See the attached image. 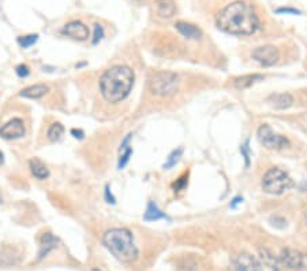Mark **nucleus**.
Listing matches in <instances>:
<instances>
[{
  "instance_id": "obj_1",
  "label": "nucleus",
  "mask_w": 307,
  "mask_h": 271,
  "mask_svg": "<svg viewBox=\"0 0 307 271\" xmlns=\"http://www.w3.org/2000/svg\"><path fill=\"white\" fill-rule=\"evenodd\" d=\"M216 25L228 34L251 36L260 29V18L249 3L236 0L219 12Z\"/></svg>"
},
{
  "instance_id": "obj_2",
  "label": "nucleus",
  "mask_w": 307,
  "mask_h": 271,
  "mask_svg": "<svg viewBox=\"0 0 307 271\" xmlns=\"http://www.w3.org/2000/svg\"><path fill=\"white\" fill-rule=\"evenodd\" d=\"M134 72L128 66H113L100 78V90L108 103H119L127 98L133 89Z\"/></svg>"
},
{
  "instance_id": "obj_3",
  "label": "nucleus",
  "mask_w": 307,
  "mask_h": 271,
  "mask_svg": "<svg viewBox=\"0 0 307 271\" xmlns=\"http://www.w3.org/2000/svg\"><path fill=\"white\" fill-rule=\"evenodd\" d=\"M102 244L118 260L131 262L138 256V248L134 242L131 232L124 228H115L105 232Z\"/></svg>"
},
{
  "instance_id": "obj_4",
  "label": "nucleus",
  "mask_w": 307,
  "mask_h": 271,
  "mask_svg": "<svg viewBox=\"0 0 307 271\" xmlns=\"http://www.w3.org/2000/svg\"><path fill=\"white\" fill-rule=\"evenodd\" d=\"M150 92L156 96L168 98L178 92L179 89V77L174 72L168 70H159L150 73L148 80Z\"/></svg>"
},
{
  "instance_id": "obj_5",
  "label": "nucleus",
  "mask_w": 307,
  "mask_h": 271,
  "mask_svg": "<svg viewBox=\"0 0 307 271\" xmlns=\"http://www.w3.org/2000/svg\"><path fill=\"white\" fill-rule=\"evenodd\" d=\"M294 186L291 177L277 167H272L262 178V189L269 194H282Z\"/></svg>"
},
{
  "instance_id": "obj_6",
  "label": "nucleus",
  "mask_w": 307,
  "mask_h": 271,
  "mask_svg": "<svg viewBox=\"0 0 307 271\" xmlns=\"http://www.w3.org/2000/svg\"><path fill=\"white\" fill-rule=\"evenodd\" d=\"M257 136H258L260 142L265 148H268V150H283V148H287V146H290L288 138L277 134L276 132L273 130L269 125H266V124L258 128Z\"/></svg>"
},
{
  "instance_id": "obj_7",
  "label": "nucleus",
  "mask_w": 307,
  "mask_h": 271,
  "mask_svg": "<svg viewBox=\"0 0 307 271\" xmlns=\"http://www.w3.org/2000/svg\"><path fill=\"white\" fill-rule=\"evenodd\" d=\"M280 266L292 271H307V255L299 250L287 248L280 256Z\"/></svg>"
},
{
  "instance_id": "obj_8",
  "label": "nucleus",
  "mask_w": 307,
  "mask_h": 271,
  "mask_svg": "<svg viewBox=\"0 0 307 271\" xmlns=\"http://www.w3.org/2000/svg\"><path fill=\"white\" fill-rule=\"evenodd\" d=\"M251 56L260 64L269 68V66H273L275 63H277L279 58H280V52L275 46H262V47H257L251 52Z\"/></svg>"
},
{
  "instance_id": "obj_9",
  "label": "nucleus",
  "mask_w": 307,
  "mask_h": 271,
  "mask_svg": "<svg viewBox=\"0 0 307 271\" xmlns=\"http://www.w3.org/2000/svg\"><path fill=\"white\" fill-rule=\"evenodd\" d=\"M232 271H262L260 262L250 254H239L232 258Z\"/></svg>"
},
{
  "instance_id": "obj_10",
  "label": "nucleus",
  "mask_w": 307,
  "mask_h": 271,
  "mask_svg": "<svg viewBox=\"0 0 307 271\" xmlns=\"http://www.w3.org/2000/svg\"><path fill=\"white\" fill-rule=\"evenodd\" d=\"M25 136V125L20 118H12L0 128V137L5 140H16Z\"/></svg>"
},
{
  "instance_id": "obj_11",
  "label": "nucleus",
  "mask_w": 307,
  "mask_h": 271,
  "mask_svg": "<svg viewBox=\"0 0 307 271\" xmlns=\"http://www.w3.org/2000/svg\"><path fill=\"white\" fill-rule=\"evenodd\" d=\"M61 33L64 36H68L74 38V40H78V42H85V40L89 38V34H90L89 33V28L79 21H72L70 24H67L66 26L63 28Z\"/></svg>"
},
{
  "instance_id": "obj_12",
  "label": "nucleus",
  "mask_w": 307,
  "mask_h": 271,
  "mask_svg": "<svg viewBox=\"0 0 307 271\" xmlns=\"http://www.w3.org/2000/svg\"><path fill=\"white\" fill-rule=\"evenodd\" d=\"M175 28L178 29L182 36H184L189 40H200L202 37V32L200 28H197L193 24H187V22L179 21L175 24Z\"/></svg>"
},
{
  "instance_id": "obj_13",
  "label": "nucleus",
  "mask_w": 307,
  "mask_h": 271,
  "mask_svg": "<svg viewBox=\"0 0 307 271\" xmlns=\"http://www.w3.org/2000/svg\"><path fill=\"white\" fill-rule=\"evenodd\" d=\"M154 11L160 18H172L176 12V7L172 0H156L154 2Z\"/></svg>"
},
{
  "instance_id": "obj_14",
  "label": "nucleus",
  "mask_w": 307,
  "mask_h": 271,
  "mask_svg": "<svg viewBox=\"0 0 307 271\" xmlns=\"http://www.w3.org/2000/svg\"><path fill=\"white\" fill-rule=\"evenodd\" d=\"M57 242L59 241H57L56 237L51 234V233H45V234L42 236L40 242V250H38V260L44 259L51 250H55L57 246Z\"/></svg>"
},
{
  "instance_id": "obj_15",
  "label": "nucleus",
  "mask_w": 307,
  "mask_h": 271,
  "mask_svg": "<svg viewBox=\"0 0 307 271\" xmlns=\"http://www.w3.org/2000/svg\"><path fill=\"white\" fill-rule=\"evenodd\" d=\"M268 102L276 110H287L294 103V98L290 94H275L269 96Z\"/></svg>"
},
{
  "instance_id": "obj_16",
  "label": "nucleus",
  "mask_w": 307,
  "mask_h": 271,
  "mask_svg": "<svg viewBox=\"0 0 307 271\" xmlns=\"http://www.w3.org/2000/svg\"><path fill=\"white\" fill-rule=\"evenodd\" d=\"M160 219L169 220L168 215L164 214L163 211L157 207V204L154 203V202H149L146 212L143 215V220H146V222H156V220H160Z\"/></svg>"
},
{
  "instance_id": "obj_17",
  "label": "nucleus",
  "mask_w": 307,
  "mask_h": 271,
  "mask_svg": "<svg viewBox=\"0 0 307 271\" xmlns=\"http://www.w3.org/2000/svg\"><path fill=\"white\" fill-rule=\"evenodd\" d=\"M48 92V86L44 85V84H37V85H31V86H27L22 92H20V96L22 98H26V99H40L44 94H46Z\"/></svg>"
},
{
  "instance_id": "obj_18",
  "label": "nucleus",
  "mask_w": 307,
  "mask_h": 271,
  "mask_svg": "<svg viewBox=\"0 0 307 271\" xmlns=\"http://www.w3.org/2000/svg\"><path fill=\"white\" fill-rule=\"evenodd\" d=\"M29 167H30L31 174H33L37 180H45V178L49 177V170H48V167L41 162L40 159H37V158L30 159Z\"/></svg>"
},
{
  "instance_id": "obj_19",
  "label": "nucleus",
  "mask_w": 307,
  "mask_h": 271,
  "mask_svg": "<svg viewBox=\"0 0 307 271\" xmlns=\"http://www.w3.org/2000/svg\"><path fill=\"white\" fill-rule=\"evenodd\" d=\"M262 80H264V76L261 74H249V76H242L239 78H236L234 81V85L236 89H247Z\"/></svg>"
},
{
  "instance_id": "obj_20",
  "label": "nucleus",
  "mask_w": 307,
  "mask_h": 271,
  "mask_svg": "<svg viewBox=\"0 0 307 271\" xmlns=\"http://www.w3.org/2000/svg\"><path fill=\"white\" fill-rule=\"evenodd\" d=\"M182 155H183V148H178V150H175V151H172L171 154H169L168 159H167V162L164 163V168H171V167H174L176 163L179 162V159L182 158Z\"/></svg>"
},
{
  "instance_id": "obj_21",
  "label": "nucleus",
  "mask_w": 307,
  "mask_h": 271,
  "mask_svg": "<svg viewBox=\"0 0 307 271\" xmlns=\"http://www.w3.org/2000/svg\"><path fill=\"white\" fill-rule=\"evenodd\" d=\"M64 133V128L60 124H53L51 128L48 129V138L51 141H57Z\"/></svg>"
},
{
  "instance_id": "obj_22",
  "label": "nucleus",
  "mask_w": 307,
  "mask_h": 271,
  "mask_svg": "<svg viewBox=\"0 0 307 271\" xmlns=\"http://www.w3.org/2000/svg\"><path fill=\"white\" fill-rule=\"evenodd\" d=\"M37 40H38V36H37V34H27V36L18 37V44H19L22 48H29L31 47L33 44H36Z\"/></svg>"
},
{
  "instance_id": "obj_23",
  "label": "nucleus",
  "mask_w": 307,
  "mask_h": 271,
  "mask_svg": "<svg viewBox=\"0 0 307 271\" xmlns=\"http://www.w3.org/2000/svg\"><path fill=\"white\" fill-rule=\"evenodd\" d=\"M131 154H133V148H131V146H127L126 150L120 151V156H119V162H118L119 170L124 168V166H126V164L128 163V160H130V156H131Z\"/></svg>"
},
{
  "instance_id": "obj_24",
  "label": "nucleus",
  "mask_w": 307,
  "mask_h": 271,
  "mask_svg": "<svg viewBox=\"0 0 307 271\" xmlns=\"http://www.w3.org/2000/svg\"><path fill=\"white\" fill-rule=\"evenodd\" d=\"M187 178H189V174H184V176H182L179 180H176V181L172 184V188H174L175 192H180V190H183V189L186 188L187 181H189Z\"/></svg>"
},
{
  "instance_id": "obj_25",
  "label": "nucleus",
  "mask_w": 307,
  "mask_h": 271,
  "mask_svg": "<svg viewBox=\"0 0 307 271\" xmlns=\"http://www.w3.org/2000/svg\"><path fill=\"white\" fill-rule=\"evenodd\" d=\"M178 271H198V266L195 260H184L178 267Z\"/></svg>"
},
{
  "instance_id": "obj_26",
  "label": "nucleus",
  "mask_w": 307,
  "mask_h": 271,
  "mask_svg": "<svg viewBox=\"0 0 307 271\" xmlns=\"http://www.w3.org/2000/svg\"><path fill=\"white\" fill-rule=\"evenodd\" d=\"M15 73H16V76H18V77H20V78H25V77H27V76H29L30 70H29V68H27L26 64H19V66H16Z\"/></svg>"
},
{
  "instance_id": "obj_27",
  "label": "nucleus",
  "mask_w": 307,
  "mask_h": 271,
  "mask_svg": "<svg viewBox=\"0 0 307 271\" xmlns=\"http://www.w3.org/2000/svg\"><path fill=\"white\" fill-rule=\"evenodd\" d=\"M104 36V30L100 25H94V37H93V44L96 46Z\"/></svg>"
},
{
  "instance_id": "obj_28",
  "label": "nucleus",
  "mask_w": 307,
  "mask_h": 271,
  "mask_svg": "<svg viewBox=\"0 0 307 271\" xmlns=\"http://www.w3.org/2000/svg\"><path fill=\"white\" fill-rule=\"evenodd\" d=\"M241 152L243 154V156H245L246 159V166L249 167V164H250V154H249V140L246 141L245 144L241 146Z\"/></svg>"
},
{
  "instance_id": "obj_29",
  "label": "nucleus",
  "mask_w": 307,
  "mask_h": 271,
  "mask_svg": "<svg viewBox=\"0 0 307 271\" xmlns=\"http://www.w3.org/2000/svg\"><path fill=\"white\" fill-rule=\"evenodd\" d=\"M105 200H107L108 203H111V204H115V198H113V194L111 193V190H109V186H105Z\"/></svg>"
},
{
  "instance_id": "obj_30",
  "label": "nucleus",
  "mask_w": 307,
  "mask_h": 271,
  "mask_svg": "<svg viewBox=\"0 0 307 271\" xmlns=\"http://www.w3.org/2000/svg\"><path fill=\"white\" fill-rule=\"evenodd\" d=\"M276 12H279V14H283V12H286V14H302L299 10H295V8H279V10L276 11Z\"/></svg>"
},
{
  "instance_id": "obj_31",
  "label": "nucleus",
  "mask_w": 307,
  "mask_h": 271,
  "mask_svg": "<svg viewBox=\"0 0 307 271\" xmlns=\"http://www.w3.org/2000/svg\"><path fill=\"white\" fill-rule=\"evenodd\" d=\"M71 134L75 137V138H79V140H82L83 138V136H85V133L81 130V129H71Z\"/></svg>"
},
{
  "instance_id": "obj_32",
  "label": "nucleus",
  "mask_w": 307,
  "mask_h": 271,
  "mask_svg": "<svg viewBox=\"0 0 307 271\" xmlns=\"http://www.w3.org/2000/svg\"><path fill=\"white\" fill-rule=\"evenodd\" d=\"M242 202H243V198H235L234 200H232V203H231V208H235L236 206H238L239 203H242Z\"/></svg>"
},
{
  "instance_id": "obj_33",
  "label": "nucleus",
  "mask_w": 307,
  "mask_h": 271,
  "mask_svg": "<svg viewBox=\"0 0 307 271\" xmlns=\"http://www.w3.org/2000/svg\"><path fill=\"white\" fill-rule=\"evenodd\" d=\"M1 163H3V154L0 152V164H1Z\"/></svg>"
},
{
  "instance_id": "obj_34",
  "label": "nucleus",
  "mask_w": 307,
  "mask_h": 271,
  "mask_svg": "<svg viewBox=\"0 0 307 271\" xmlns=\"http://www.w3.org/2000/svg\"><path fill=\"white\" fill-rule=\"evenodd\" d=\"M305 218H306V222H307V211H306V214H305Z\"/></svg>"
},
{
  "instance_id": "obj_35",
  "label": "nucleus",
  "mask_w": 307,
  "mask_h": 271,
  "mask_svg": "<svg viewBox=\"0 0 307 271\" xmlns=\"http://www.w3.org/2000/svg\"><path fill=\"white\" fill-rule=\"evenodd\" d=\"M94 271H100V270H94Z\"/></svg>"
}]
</instances>
